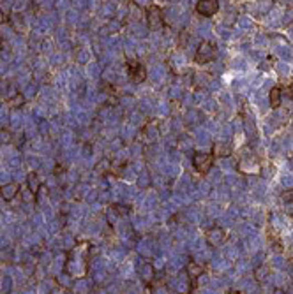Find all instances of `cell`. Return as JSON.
<instances>
[{
    "instance_id": "cell-1",
    "label": "cell",
    "mask_w": 293,
    "mask_h": 294,
    "mask_svg": "<svg viewBox=\"0 0 293 294\" xmlns=\"http://www.w3.org/2000/svg\"><path fill=\"white\" fill-rule=\"evenodd\" d=\"M214 58H216V48H214V44L209 43V41H203L194 55L196 64H209Z\"/></svg>"
},
{
    "instance_id": "cell-2",
    "label": "cell",
    "mask_w": 293,
    "mask_h": 294,
    "mask_svg": "<svg viewBox=\"0 0 293 294\" xmlns=\"http://www.w3.org/2000/svg\"><path fill=\"white\" fill-rule=\"evenodd\" d=\"M214 164V154H207V152H196L192 155V166L198 173H207Z\"/></svg>"
},
{
    "instance_id": "cell-3",
    "label": "cell",
    "mask_w": 293,
    "mask_h": 294,
    "mask_svg": "<svg viewBox=\"0 0 293 294\" xmlns=\"http://www.w3.org/2000/svg\"><path fill=\"white\" fill-rule=\"evenodd\" d=\"M219 9V0H198L196 4V11L202 16H214Z\"/></svg>"
},
{
    "instance_id": "cell-4",
    "label": "cell",
    "mask_w": 293,
    "mask_h": 294,
    "mask_svg": "<svg viewBox=\"0 0 293 294\" xmlns=\"http://www.w3.org/2000/svg\"><path fill=\"white\" fill-rule=\"evenodd\" d=\"M205 240L210 247H217V245H221L223 241L226 240V234H225V231L219 229V227H214V229H210L209 233H207Z\"/></svg>"
},
{
    "instance_id": "cell-5",
    "label": "cell",
    "mask_w": 293,
    "mask_h": 294,
    "mask_svg": "<svg viewBox=\"0 0 293 294\" xmlns=\"http://www.w3.org/2000/svg\"><path fill=\"white\" fill-rule=\"evenodd\" d=\"M147 16H149V25L150 29H156L161 25V11L157 8H150L147 9Z\"/></svg>"
},
{
    "instance_id": "cell-6",
    "label": "cell",
    "mask_w": 293,
    "mask_h": 294,
    "mask_svg": "<svg viewBox=\"0 0 293 294\" xmlns=\"http://www.w3.org/2000/svg\"><path fill=\"white\" fill-rule=\"evenodd\" d=\"M145 76H147V72H145L143 65L134 64L133 67H131V78H133L134 83H141L145 79Z\"/></svg>"
},
{
    "instance_id": "cell-7",
    "label": "cell",
    "mask_w": 293,
    "mask_h": 294,
    "mask_svg": "<svg viewBox=\"0 0 293 294\" xmlns=\"http://www.w3.org/2000/svg\"><path fill=\"white\" fill-rule=\"evenodd\" d=\"M268 101H270V106L274 109H277L281 106V88H272L270 90V95H268Z\"/></svg>"
}]
</instances>
